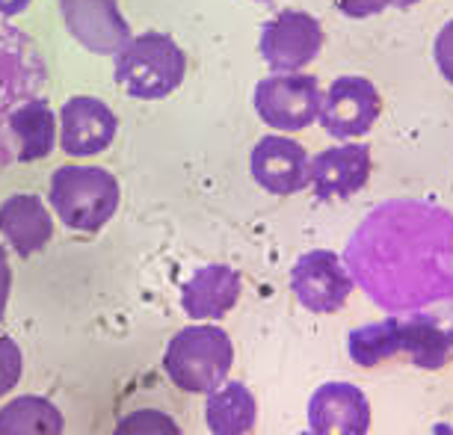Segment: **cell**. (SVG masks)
I'll list each match as a JSON object with an SVG mask.
<instances>
[{
  "mask_svg": "<svg viewBox=\"0 0 453 435\" xmlns=\"http://www.w3.org/2000/svg\"><path fill=\"white\" fill-rule=\"evenodd\" d=\"M299 435H314V432H311V430H305V432H299Z\"/></svg>",
  "mask_w": 453,
  "mask_h": 435,
  "instance_id": "obj_31",
  "label": "cell"
},
{
  "mask_svg": "<svg viewBox=\"0 0 453 435\" xmlns=\"http://www.w3.org/2000/svg\"><path fill=\"white\" fill-rule=\"evenodd\" d=\"M433 57H435V65H439L441 78L453 87V19L444 24L439 30V36H435Z\"/></svg>",
  "mask_w": 453,
  "mask_h": 435,
  "instance_id": "obj_24",
  "label": "cell"
},
{
  "mask_svg": "<svg viewBox=\"0 0 453 435\" xmlns=\"http://www.w3.org/2000/svg\"><path fill=\"white\" fill-rule=\"evenodd\" d=\"M430 435H453V424H435Z\"/></svg>",
  "mask_w": 453,
  "mask_h": 435,
  "instance_id": "obj_28",
  "label": "cell"
},
{
  "mask_svg": "<svg viewBox=\"0 0 453 435\" xmlns=\"http://www.w3.org/2000/svg\"><path fill=\"white\" fill-rule=\"evenodd\" d=\"M373 172V157L365 142H344L320 151L309 164V184L320 202L349 199L365 190Z\"/></svg>",
  "mask_w": 453,
  "mask_h": 435,
  "instance_id": "obj_13",
  "label": "cell"
},
{
  "mask_svg": "<svg viewBox=\"0 0 453 435\" xmlns=\"http://www.w3.org/2000/svg\"><path fill=\"white\" fill-rule=\"evenodd\" d=\"M344 263L395 314L453 300V217L424 202L380 204L349 237Z\"/></svg>",
  "mask_w": 453,
  "mask_h": 435,
  "instance_id": "obj_1",
  "label": "cell"
},
{
  "mask_svg": "<svg viewBox=\"0 0 453 435\" xmlns=\"http://www.w3.org/2000/svg\"><path fill=\"white\" fill-rule=\"evenodd\" d=\"M338 6V12H344L347 19H371V15L386 12L388 6H395V0H332Z\"/></svg>",
  "mask_w": 453,
  "mask_h": 435,
  "instance_id": "obj_25",
  "label": "cell"
},
{
  "mask_svg": "<svg viewBox=\"0 0 453 435\" xmlns=\"http://www.w3.org/2000/svg\"><path fill=\"white\" fill-rule=\"evenodd\" d=\"M448 338H450V347H453V326H450V332H448Z\"/></svg>",
  "mask_w": 453,
  "mask_h": 435,
  "instance_id": "obj_30",
  "label": "cell"
},
{
  "mask_svg": "<svg viewBox=\"0 0 453 435\" xmlns=\"http://www.w3.org/2000/svg\"><path fill=\"white\" fill-rule=\"evenodd\" d=\"M113 435H184L173 415L160 408H134L119 417Z\"/></svg>",
  "mask_w": 453,
  "mask_h": 435,
  "instance_id": "obj_22",
  "label": "cell"
},
{
  "mask_svg": "<svg viewBox=\"0 0 453 435\" xmlns=\"http://www.w3.org/2000/svg\"><path fill=\"white\" fill-rule=\"evenodd\" d=\"M10 290H12V270H10V258H6V249L0 246V320L6 314V305H10Z\"/></svg>",
  "mask_w": 453,
  "mask_h": 435,
  "instance_id": "obj_26",
  "label": "cell"
},
{
  "mask_svg": "<svg viewBox=\"0 0 453 435\" xmlns=\"http://www.w3.org/2000/svg\"><path fill=\"white\" fill-rule=\"evenodd\" d=\"M119 118L101 98L74 95L59 110V149L68 157H92L116 140Z\"/></svg>",
  "mask_w": 453,
  "mask_h": 435,
  "instance_id": "obj_10",
  "label": "cell"
},
{
  "mask_svg": "<svg viewBox=\"0 0 453 435\" xmlns=\"http://www.w3.org/2000/svg\"><path fill=\"white\" fill-rule=\"evenodd\" d=\"M309 151L285 134H270L255 142L250 155L252 178L273 195H296L309 187Z\"/></svg>",
  "mask_w": 453,
  "mask_h": 435,
  "instance_id": "obj_11",
  "label": "cell"
},
{
  "mask_svg": "<svg viewBox=\"0 0 453 435\" xmlns=\"http://www.w3.org/2000/svg\"><path fill=\"white\" fill-rule=\"evenodd\" d=\"M10 131L19 142V164L45 160L57 145V116L45 98H33L12 113Z\"/></svg>",
  "mask_w": 453,
  "mask_h": 435,
  "instance_id": "obj_18",
  "label": "cell"
},
{
  "mask_svg": "<svg viewBox=\"0 0 453 435\" xmlns=\"http://www.w3.org/2000/svg\"><path fill=\"white\" fill-rule=\"evenodd\" d=\"M0 234L19 258H33L54 237V219L39 195L15 193L0 202Z\"/></svg>",
  "mask_w": 453,
  "mask_h": 435,
  "instance_id": "obj_16",
  "label": "cell"
},
{
  "mask_svg": "<svg viewBox=\"0 0 453 435\" xmlns=\"http://www.w3.org/2000/svg\"><path fill=\"white\" fill-rule=\"evenodd\" d=\"M21 373H24L21 347L15 344L10 335L0 332V397H6L15 385H19Z\"/></svg>",
  "mask_w": 453,
  "mask_h": 435,
  "instance_id": "obj_23",
  "label": "cell"
},
{
  "mask_svg": "<svg viewBox=\"0 0 453 435\" xmlns=\"http://www.w3.org/2000/svg\"><path fill=\"white\" fill-rule=\"evenodd\" d=\"M48 199L65 228L96 234L113 219L122 190L116 175L101 166H59L50 175Z\"/></svg>",
  "mask_w": 453,
  "mask_h": 435,
  "instance_id": "obj_5",
  "label": "cell"
},
{
  "mask_svg": "<svg viewBox=\"0 0 453 435\" xmlns=\"http://www.w3.org/2000/svg\"><path fill=\"white\" fill-rule=\"evenodd\" d=\"M421 0H395V6L397 10H412V6H418Z\"/></svg>",
  "mask_w": 453,
  "mask_h": 435,
  "instance_id": "obj_29",
  "label": "cell"
},
{
  "mask_svg": "<svg viewBox=\"0 0 453 435\" xmlns=\"http://www.w3.org/2000/svg\"><path fill=\"white\" fill-rule=\"evenodd\" d=\"M255 113L261 116L264 125L281 134L305 131L318 122L323 92L314 74L290 72V74H270L258 80L255 87Z\"/></svg>",
  "mask_w": 453,
  "mask_h": 435,
  "instance_id": "obj_6",
  "label": "cell"
},
{
  "mask_svg": "<svg viewBox=\"0 0 453 435\" xmlns=\"http://www.w3.org/2000/svg\"><path fill=\"white\" fill-rule=\"evenodd\" d=\"M450 338L439 323L421 314L400 320V353H403L415 368L439 370L450 358Z\"/></svg>",
  "mask_w": 453,
  "mask_h": 435,
  "instance_id": "obj_20",
  "label": "cell"
},
{
  "mask_svg": "<svg viewBox=\"0 0 453 435\" xmlns=\"http://www.w3.org/2000/svg\"><path fill=\"white\" fill-rule=\"evenodd\" d=\"M65 417L48 397L24 394L0 406V435H63Z\"/></svg>",
  "mask_w": 453,
  "mask_h": 435,
  "instance_id": "obj_19",
  "label": "cell"
},
{
  "mask_svg": "<svg viewBox=\"0 0 453 435\" xmlns=\"http://www.w3.org/2000/svg\"><path fill=\"white\" fill-rule=\"evenodd\" d=\"M234 344L217 323H196L175 332L164 353V370L175 388L187 394H211L228 379Z\"/></svg>",
  "mask_w": 453,
  "mask_h": 435,
  "instance_id": "obj_3",
  "label": "cell"
},
{
  "mask_svg": "<svg viewBox=\"0 0 453 435\" xmlns=\"http://www.w3.org/2000/svg\"><path fill=\"white\" fill-rule=\"evenodd\" d=\"M184 74L187 54L181 45L157 30L131 36V42L116 54V87L136 101H160L173 95L184 83Z\"/></svg>",
  "mask_w": 453,
  "mask_h": 435,
  "instance_id": "obj_4",
  "label": "cell"
},
{
  "mask_svg": "<svg viewBox=\"0 0 453 435\" xmlns=\"http://www.w3.org/2000/svg\"><path fill=\"white\" fill-rule=\"evenodd\" d=\"M380 113H382L380 89L367 78L344 74V78L332 80V87L323 92L318 122L335 140H356V136H365L371 131Z\"/></svg>",
  "mask_w": 453,
  "mask_h": 435,
  "instance_id": "obj_9",
  "label": "cell"
},
{
  "mask_svg": "<svg viewBox=\"0 0 453 435\" xmlns=\"http://www.w3.org/2000/svg\"><path fill=\"white\" fill-rule=\"evenodd\" d=\"M356 281L347 263L332 249H311L299 255L290 270V290L296 302L311 314H335L347 305Z\"/></svg>",
  "mask_w": 453,
  "mask_h": 435,
  "instance_id": "obj_7",
  "label": "cell"
},
{
  "mask_svg": "<svg viewBox=\"0 0 453 435\" xmlns=\"http://www.w3.org/2000/svg\"><path fill=\"white\" fill-rule=\"evenodd\" d=\"M45 89L48 63L39 45L0 19V175L19 164V142L10 131L12 113L33 98H45Z\"/></svg>",
  "mask_w": 453,
  "mask_h": 435,
  "instance_id": "obj_2",
  "label": "cell"
},
{
  "mask_svg": "<svg viewBox=\"0 0 453 435\" xmlns=\"http://www.w3.org/2000/svg\"><path fill=\"white\" fill-rule=\"evenodd\" d=\"M349 362L358 368H376L400 355V317H386L353 329L347 335Z\"/></svg>",
  "mask_w": 453,
  "mask_h": 435,
  "instance_id": "obj_21",
  "label": "cell"
},
{
  "mask_svg": "<svg viewBox=\"0 0 453 435\" xmlns=\"http://www.w3.org/2000/svg\"><path fill=\"white\" fill-rule=\"evenodd\" d=\"M204 397V424L213 435H250L258 424V403L243 382L226 379Z\"/></svg>",
  "mask_w": 453,
  "mask_h": 435,
  "instance_id": "obj_17",
  "label": "cell"
},
{
  "mask_svg": "<svg viewBox=\"0 0 453 435\" xmlns=\"http://www.w3.org/2000/svg\"><path fill=\"white\" fill-rule=\"evenodd\" d=\"M30 6V0H0V19H12L21 15Z\"/></svg>",
  "mask_w": 453,
  "mask_h": 435,
  "instance_id": "obj_27",
  "label": "cell"
},
{
  "mask_svg": "<svg viewBox=\"0 0 453 435\" xmlns=\"http://www.w3.org/2000/svg\"><path fill=\"white\" fill-rule=\"evenodd\" d=\"M59 12L65 30L92 54L116 57L131 42V27L116 0H59Z\"/></svg>",
  "mask_w": 453,
  "mask_h": 435,
  "instance_id": "obj_12",
  "label": "cell"
},
{
  "mask_svg": "<svg viewBox=\"0 0 453 435\" xmlns=\"http://www.w3.org/2000/svg\"><path fill=\"white\" fill-rule=\"evenodd\" d=\"M309 430L314 435H367V394L353 382H323L309 400Z\"/></svg>",
  "mask_w": 453,
  "mask_h": 435,
  "instance_id": "obj_14",
  "label": "cell"
},
{
  "mask_svg": "<svg viewBox=\"0 0 453 435\" xmlns=\"http://www.w3.org/2000/svg\"><path fill=\"white\" fill-rule=\"evenodd\" d=\"M323 42L326 36H323V27L314 15L303 10H285L261 27L258 50L273 72L290 74L314 63Z\"/></svg>",
  "mask_w": 453,
  "mask_h": 435,
  "instance_id": "obj_8",
  "label": "cell"
},
{
  "mask_svg": "<svg viewBox=\"0 0 453 435\" xmlns=\"http://www.w3.org/2000/svg\"><path fill=\"white\" fill-rule=\"evenodd\" d=\"M243 294L241 272L228 263H204L184 281L181 287V311L190 320H222L234 309Z\"/></svg>",
  "mask_w": 453,
  "mask_h": 435,
  "instance_id": "obj_15",
  "label": "cell"
},
{
  "mask_svg": "<svg viewBox=\"0 0 453 435\" xmlns=\"http://www.w3.org/2000/svg\"><path fill=\"white\" fill-rule=\"evenodd\" d=\"M258 4H270V0H258Z\"/></svg>",
  "mask_w": 453,
  "mask_h": 435,
  "instance_id": "obj_32",
  "label": "cell"
}]
</instances>
